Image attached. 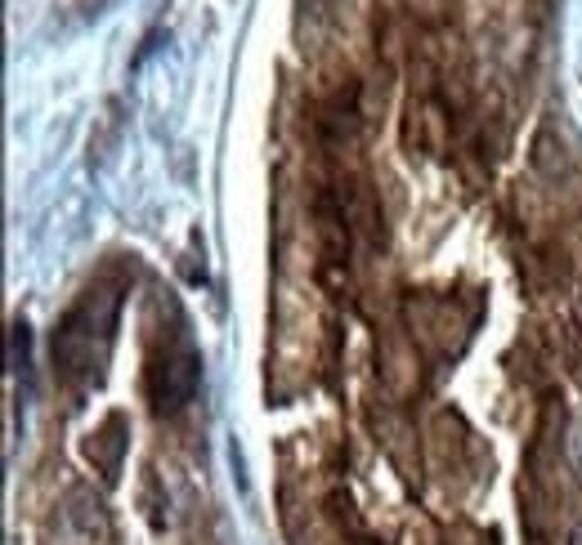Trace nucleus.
Here are the masks:
<instances>
[{"label": "nucleus", "instance_id": "7ed1b4c3", "mask_svg": "<svg viewBox=\"0 0 582 545\" xmlns=\"http://www.w3.org/2000/svg\"><path fill=\"white\" fill-rule=\"evenodd\" d=\"M68 519L77 523V532H81L86 541H108V536H112L108 514H103V501H95V497H86V492H77V497H73Z\"/></svg>", "mask_w": 582, "mask_h": 545}, {"label": "nucleus", "instance_id": "39448f33", "mask_svg": "<svg viewBox=\"0 0 582 545\" xmlns=\"http://www.w3.org/2000/svg\"><path fill=\"white\" fill-rule=\"evenodd\" d=\"M108 5V0H81V14H99Z\"/></svg>", "mask_w": 582, "mask_h": 545}, {"label": "nucleus", "instance_id": "423d86ee", "mask_svg": "<svg viewBox=\"0 0 582 545\" xmlns=\"http://www.w3.org/2000/svg\"><path fill=\"white\" fill-rule=\"evenodd\" d=\"M573 545H582V527H578V532H573Z\"/></svg>", "mask_w": 582, "mask_h": 545}, {"label": "nucleus", "instance_id": "f257e3e1", "mask_svg": "<svg viewBox=\"0 0 582 545\" xmlns=\"http://www.w3.org/2000/svg\"><path fill=\"white\" fill-rule=\"evenodd\" d=\"M117 304H121V296L90 291L54 326V367L63 380H95L103 371L108 349H112V331H117Z\"/></svg>", "mask_w": 582, "mask_h": 545}, {"label": "nucleus", "instance_id": "20e7f679", "mask_svg": "<svg viewBox=\"0 0 582 545\" xmlns=\"http://www.w3.org/2000/svg\"><path fill=\"white\" fill-rule=\"evenodd\" d=\"M28 345H32L28 322H14V331H10V371H23L28 367Z\"/></svg>", "mask_w": 582, "mask_h": 545}, {"label": "nucleus", "instance_id": "f03ea898", "mask_svg": "<svg viewBox=\"0 0 582 545\" xmlns=\"http://www.w3.org/2000/svg\"><path fill=\"white\" fill-rule=\"evenodd\" d=\"M198 380H202V354L193 345V335L179 326V331H166L157 340V349L149 358V393L162 412H179V407L193 402L198 393Z\"/></svg>", "mask_w": 582, "mask_h": 545}]
</instances>
